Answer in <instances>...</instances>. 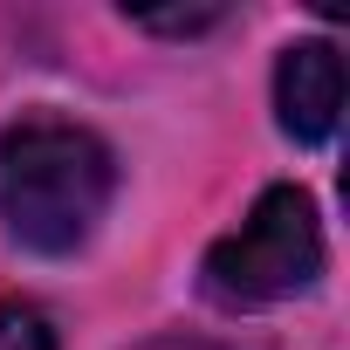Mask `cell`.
Wrapping results in <instances>:
<instances>
[{
    "instance_id": "cell-4",
    "label": "cell",
    "mask_w": 350,
    "mask_h": 350,
    "mask_svg": "<svg viewBox=\"0 0 350 350\" xmlns=\"http://www.w3.org/2000/svg\"><path fill=\"white\" fill-rule=\"evenodd\" d=\"M0 350H55V329L35 302H14L0 295Z\"/></svg>"
},
{
    "instance_id": "cell-5",
    "label": "cell",
    "mask_w": 350,
    "mask_h": 350,
    "mask_svg": "<svg viewBox=\"0 0 350 350\" xmlns=\"http://www.w3.org/2000/svg\"><path fill=\"white\" fill-rule=\"evenodd\" d=\"M144 35H206L220 21V8H186V14H131Z\"/></svg>"
},
{
    "instance_id": "cell-2",
    "label": "cell",
    "mask_w": 350,
    "mask_h": 350,
    "mask_svg": "<svg viewBox=\"0 0 350 350\" xmlns=\"http://www.w3.org/2000/svg\"><path fill=\"white\" fill-rule=\"evenodd\" d=\"M323 275V220L302 186H268L234 234L206 247L200 288L220 309H275Z\"/></svg>"
},
{
    "instance_id": "cell-3",
    "label": "cell",
    "mask_w": 350,
    "mask_h": 350,
    "mask_svg": "<svg viewBox=\"0 0 350 350\" xmlns=\"http://www.w3.org/2000/svg\"><path fill=\"white\" fill-rule=\"evenodd\" d=\"M275 117L295 144H329L343 117V55L336 42H295L275 69Z\"/></svg>"
},
{
    "instance_id": "cell-1",
    "label": "cell",
    "mask_w": 350,
    "mask_h": 350,
    "mask_svg": "<svg viewBox=\"0 0 350 350\" xmlns=\"http://www.w3.org/2000/svg\"><path fill=\"white\" fill-rule=\"evenodd\" d=\"M110 144L69 117H21L0 137V220L28 254H76L110 213Z\"/></svg>"
},
{
    "instance_id": "cell-6",
    "label": "cell",
    "mask_w": 350,
    "mask_h": 350,
    "mask_svg": "<svg viewBox=\"0 0 350 350\" xmlns=\"http://www.w3.org/2000/svg\"><path fill=\"white\" fill-rule=\"evenodd\" d=\"M144 350H220V343H200V336H158V343H144Z\"/></svg>"
}]
</instances>
